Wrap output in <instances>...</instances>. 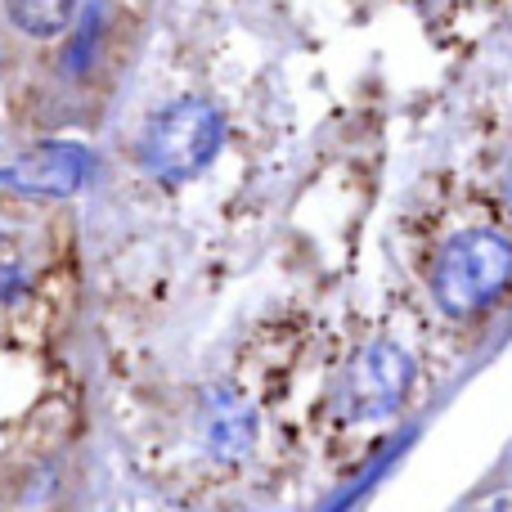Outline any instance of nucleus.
Masks as SVG:
<instances>
[{
  "label": "nucleus",
  "mask_w": 512,
  "mask_h": 512,
  "mask_svg": "<svg viewBox=\"0 0 512 512\" xmlns=\"http://www.w3.org/2000/svg\"><path fill=\"white\" fill-rule=\"evenodd\" d=\"M512 283V243L495 230H463L432 265V297L450 319L490 310Z\"/></svg>",
  "instance_id": "1"
},
{
  "label": "nucleus",
  "mask_w": 512,
  "mask_h": 512,
  "mask_svg": "<svg viewBox=\"0 0 512 512\" xmlns=\"http://www.w3.org/2000/svg\"><path fill=\"white\" fill-rule=\"evenodd\" d=\"M225 122L207 99H176L158 108L140 135V162L158 180H194L216 162Z\"/></svg>",
  "instance_id": "2"
},
{
  "label": "nucleus",
  "mask_w": 512,
  "mask_h": 512,
  "mask_svg": "<svg viewBox=\"0 0 512 512\" xmlns=\"http://www.w3.org/2000/svg\"><path fill=\"white\" fill-rule=\"evenodd\" d=\"M414 387V360L396 342H369L351 355L342 378V400L351 418H391Z\"/></svg>",
  "instance_id": "3"
},
{
  "label": "nucleus",
  "mask_w": 512,
  "mask_h": 512,
  "mask_svg": "<svg viewBox=\"0 0 512 512\" xmlns=\"http://www.w3.org/2000/svg\"><path fill=\"white\" fill-rule=\"evenodd\" d=\"M95 176V153L77 140H54L18 153L0 167V185L23 198H72Z\"/></svg>",
  "instance_id": "4"
},
{
  "label": "nucleus",
  "mask_w": 512,
  "mask_h": 512,
  "mask_svg": "<svg viewBox=\"0 0 512 512\" xmlns=\"http://www.w3.org/2000/svg\"><path fill=\"white\" fill-rule=\"evenodd\" d=\"M203 445L212 459L221 463H239L256 450V414L243 396L234 391H216L207 396L203 409Z\"/></svg>",
  "instance_id": "5"
},
{
  "label": "nucleus",
  "mask_w": 512,
  "mask_h": 512,
  "mask_svg": "<svg viewBox=\"0 0 512 512\" xmlns=\"http://www.w3.org/2000/svg\"><path fill=\"white\" fill-rule=\"evenodd\" d=\"M5 14L23 36L50 41L72 27V18L81 14V0H5Z\"/></svg>",
  "instance_id": "6"
},
{
  "label": "nucleus",
  "mask_w": 512,
  "mask_h": 512,
  "mask_svg": "<svg viewBox=\"0 0 512 512\" xmlns=\"http://www.w3.org/2000/svg\"><path fill=\"white\" fill-rule=\"evenodd\" d=\"M77 32L68 36V50H63V72L68 77H86L99 59V41H104V0H90L81 9V18H72Z\"/></svg>",
  "instance_id": "7"
},
{
  "label": "nucleus",
  "mask_w": 512,
  "mask_h": 512,
  "mask_svg": "<svg viewBox=\"0 0 512 512\" xmlns=\"http://www.w3.org/2000/svg\"><path fill=\"white\" fill-rule=\"evenodd\" d=\"M477 512H512V490H504V495H490Z\"/></svg>",
  "instance_id": "8"
}]
</instances>
